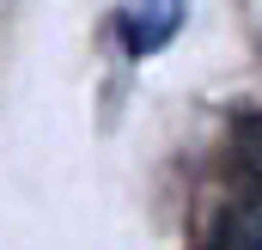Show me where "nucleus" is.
<instances>
[{"instance_id":"f03ea898","label":"nucleus","mask_w":262,"mask_h":250,"mask_svg":"<svg viewBox=\"0 0 262 250\" xmlns=\"http://www.w3.org/2000/svg\"><path fill=\"white\" fill-rule=\"evenodd\" d=\"M207 244H220V250H262V189H238V195H232V214L213 226Z\"/></svg>"},{"instance_id":"f257e3e1","label":"nucleus","mask_w":262,"mask_h":250,"mask_svg":"<svg viewBox=\"0 0 262 250\" xmlns=\"http://www.w3.org/2000/svg\"><path fill=\"white\" fill-rule=\"evenodd\" d=\"M183 12H189V0H128L122 18H116L122 49H128V55H159V49L183 31Z\"/></svg>"}]
</instances>
